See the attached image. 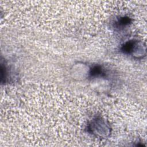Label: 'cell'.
Here are the masks:
<instances>
[{
	"label": "cell",
	"instance_id": "obj_3",
	"mask_svg": "<svg viewBox=\"0 0 147 147\" xmlns=\"http://www.w3.org/2000/svg\"><path fill=\"white\" fill-rule=\"evenodd\" d=\"M131 18L129 17H123L119 19L117 22V24L118 26H123L129 25L131 22Z\"/></svg>",
	"mask_w": 147,
	"mask_h": 147
},
{
	"label": "cell",
	"instance_id": "obj_1",
	"mask_svg": "<svg viewBox=\"0 0 147 147\" xmlns=\"http://www.w3.org/2000/svg\"><path fill=\"white\" fill-rule=\"evenodd\" d=\"M89 75L91 78L105 77L106 76V74L104 71V69L99 65H94L90 69Z\"/></svg>",
	"mask_w": 147,
	"mask_h": 147
},
{
	"label": "cell",
	"instance_id": "obj_2",
	"mask_svg": "<svg viewBox=\"0 0 147 147\" xmlns=\"http://www.w3.org/2000/svg\"><path fill=\"white\" fill-rule=\"evenodd\" d=\"M136 41L134 40H130L126 42L124 44L122 45L121 47V51L127 54H130L133 52V50L135 48Z\"/></svg>",
	"mask_w": 147,
	"mask_h": 147
}]
</instances>
